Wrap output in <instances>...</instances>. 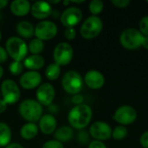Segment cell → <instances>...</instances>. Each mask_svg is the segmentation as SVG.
<instances>
[{
    "mask_svg": "<svg viewBox=\"0 0 148 148\" xmlns=\"http://www.w3.org/2000/svg\"><path fill=\"white\" fill-rule=\"evenodd\" d=\"M93 112L91 108L86 104H81L74 107L68 114V121L72 127L82 130L90 123Z\"/></svg>",
    "mask_w": 148,
    "mask_h": 148,
    "instance_id": "6da1fadb",
    "label": "cell"
},
{
    "mask_svg": "<svg viewBox=\"0 0 148 148\" xmlns=\"http://www.w3.org/2000/svg\"><path fill=\"white\" fill-rule=\"evenodd\" d=\"M20 115L28 122L36 123L42 115V106L35 100H24L18 108Z\"/></svg>",
    "mask_w": 148,
    "mask_h": 148,
    "instance_id": "7a4b0ae2",
    "label": "cell"
},
{
    "mask_svg": "<svg viewBox=\"0 0 148 148\" xmlns=\"http://www.w3.org/2000/svg\"><path fill=\"white\" fill-rule=\"evenodd\" d=\"M5 49L8 56L16 62H22L26 58L28 53V46L26 42L17 36H11L6 41Z\"/></svg>",
    "mask_w": 148,
    "mask_h": 148,
    "instance_id": "3957f363",
    "label": "cell"
},
{
    "mask_svg": "<svg viewBox=\"0 0 148 148\" xmlns=\"http://www.w3.org/2000/svg\"><path fill=\"white\" fill-rule=\"evenodd\" d=\"M144 36L139 29L134 28H128L124 29L120 36V42L123 48L129 50L139 49L142 46Z\"/></svg>",
    "mask_w": 148,
    "mask_h": 148,
    "instance_id": "277c9868",
    "label": "cell"
},
{
    "mask_svg": "<svg viewBox=\"0 0 148 148\" xmlns=\"http://www.w3.org/2000/svg\"><path fill=\"white\" fill-rule=\"evenodd\" d=\"M83 79L82 75L74 70L68 71L62 79V86L63 89L70 95H77L83 88Z\"/></svg>",
    "mask_w": 148,
    "mask_h": 148,
    "instance_id": "5b68a950",
    "label": "cell"
},
{
    "mask_svg": "<svg viewBox=\"0 0 148 148\" xmlns=\"http://www.w3.org/2000/svg\"><path fill=\"white\" fill-rule=\"evenodd\" d=\"M102 28L103 23L101 19L98 16H90L82 24L80 33L85 39H93L100 35Z\"/></svg>",
    "mask_w": 148,
    "mask_h": 148,
    "instance_id": "8992f818",
    "label": "cell"
},
{
    "mask_svg": "<svg viewBox=\"0 0 148 148\" xmlns=\"http://www.w3.org/2000/svg\"><path fill=\"white\" fill-rule=\"evenodd\" d=\"M74 50L72 46L68 42L58 43L53 51V59L55 63L59 66H65L70 63L73 59Z\"/></svg>",
    "mask_w": 148,
    "mask_h": 148,
    "instance_id": "52a82bcc",
    "label": "cell"
},
{
    "mask_svg": "<svg viewBox=\"0 0 148 148\" xmlns=\"http://www.w3.org/2000/svg\"><path fill=\"white\" fill-rule=\"evenodd\" d=\"M1 94L3 100L8 104L11 105L17 102L20 99V88L18 85L10 79L4 80L1 84Z\"/></svg>",
    "mask_w": 148,
    "mask_h": 148,
    "instance_id": "ba28073f",
    "label": "cell"
},
{
    "mask_svg": "<svg viewBox=\"0 0 148 148\" xmlns=\"http://www.w3.org/2000/svg\"><path fill=\"white\" fill-rule=\"evenodd\" d=\"M56 24L52 21H42L35 27V36L42 41L53 39L57 34Z\"/></svg>",
    "mask_w": 148,
    "mask_h": 148,
    "instance_id": "9c48e42d",
    "label": "cell"
},
{
    "mask_svg": "<svg viewBox=\"0 0 148 148\" xmlns=\"http://www.w3.org/2000/svg\"><path fill=\"white\" fill-rule=\"evenodd\" d=\"M114 121L122 126H127L134 123L137 119V112L131 106H121L114 114Z\"/></svg>",
    "mask_w": 148,
    "mask_h": 148,
    "instance_id": "30bf717a",
    "label": "cell"
},
{
    "mask_svg": "<svg viewBox=\"0 0 148 148\" xmlns=\"http://www.w3.org/2000/svg\"><path fill=\"white\" fill-rule=\"evenodd\" d=\"M82 18V11L77 7L67 8L60 16L62 24L66 28H74L77 25Z\"/></svg>",
    "mask_w": 148,
    "mask_h": 148,
    "instance_id": "8fae6325",
    "label": "cell"
},
{
    "mask_svg": "<svg viewBox=\"0 0 148 148\" xmlns=\"http://www.w3.org/2000/svg\"><path fill=\"white\" fill-rule=\"evenodd\" d=\"M89 134L95 139V140L102 142L104 140H109L112 137V128L104 121H96L91 125L89 128Z\"/></svg>",
    "mask_w": 148,
    "mask_h": 148,
    "instance_id": "7c38bea8",
    "label": "cell"
},
{
    "mask_svg": "<svg viewBox=\"0 0 148 148\" xmlns=\"http://www.w3.org/2000/svg\"><path fill=\"white\" fill-rule=\"evenodd\" d=\"M36 95L37 101L42 106L49 107L52 104L56 96L55 88L50 83H42L38 87Z\"/></svg>",
    "mask_w": 148,
    "mask_h": 148,
    "instance_id": "4fadbf2b",
    "label": "cell"
},
{
    "mask_svg": "<svg viewBox=\"0 0 148 148\" xmlns=\"http://www.w3.org/2000/svg\"><path fill=\"white\" fill-rule=\"evenodd\" d=\"M42 75L37 71H28L19 79L20 86L24 89H34L41 85Z\"/></svg>",
    "mask_w": 148,
    "mask_h": 148,
    "instance_id": "5bb4252c",
    "label": "cell"
},
{
    "mask_svg": "<svg viewBox=\"0 0 148 148\" xmlns=\"http://www.w3.org/2000/svg\"><path fill=\"white\" fill-rule=\"evenodd\" d=\"M84 82L91 89H99L103 87L105 78L100 71L92 69L85 74Z\"/></svg>",
    "mask_w": 148,
    "mask_h": 148,
    "instance_id": "9a60e30c",
    "label": "cell"
},
{
    "mask_svg": "<svg viewBox=\"0 0 148 148\" xmlns=\"http://www.w3.org/2000/svg\"><path fill=\"white\" fill-rule=\"evenodd\" d=\"M30 12L31 15L36 19H45L50 16L52 8L49 2L37 1L31 5Z\"/></svg>",
    "mask_w": 148,
    "mask_h": 148,
    "instance_id": "2e32d148",
    "label": "cell"
},
{
    "mask_svg": "<svg viewBox=\"0 0 148 148\" xmlns=\"http://www.w3.org/2000/svg\"><path fill=\"white\" fill-rule=\"evenodd\" d=\"M57 127L56 119L52 114H44L39 120L38 128L43 134L49 135L53 134Z\"/></svg>",
    "mask_w": 148,
    "mask_h": 148,
    "instance_id": "e0dca14e",
    "label": "cell"
},
{
    "mask_svg": "<svg viewBox=\"0 0 148 148\" xmlns=\"http://www.w3.org/2000/svg\"><path fill=\"white\" fill-rule=\"evenodd\" d=\"M10 9L14 16H24L30 11L31 5L27 0H15L11 2Z\"/></svg>",
    "mask_w": 148,
    "mask_h": 148,
    "instance_id": "ac0fdd59",
    "label": "cell"
},
{
    "mask_svg": "<svg viewBox=\"0 0 148 148\" xmlns=\"http://www.w3.org/2000/svg\"><path fill=\"white\" fill-rule=\"evenodd\" d=\"M45 63L44 58L40 55H31L26 57L23 61V67L29 69V71H36L41 69Z\"/></svg>",
    "mask_w": 148,
    "mask_h": 148,
    "instance_id": "d6986e66",
    "label": "cell"
},
{
    "mask_svg": "<svg viewBox=\"0 0 148 148\" xmlns=\"http://www.w3.org/2000/svg\"><path fill=\"white\" fill-rule=\"evenodd\" d=\"M17 34L23 38H30L35 35V27L28 21H21L16 27Z\"/></svg>",
    "mask_w": 148,
    "mask_h": 148,
    "instance_id": "ffe728a7",
    "label": "cell"
},
{
    "mask_svg": "<svg viewBox=\"0 0 148 148\" xmlns=\"http://www.w3.org/2000/svg\"><path fill=\"white\" fill-rule=\"evenodd\" d=\"M38 131H39V128H38V126L36 125V123L28 122L21 127L20 135L23 140H30L37 135Z\"/></svg>",
    "mask_w": 148,
    "mask_h": 148,
    "instance_id": "44dd1931",
    "label": "cell"
},
{
    "mask_svg": "<svg viewBox=\"0 0 148 148\" xmlns=\"http://www.w3.org/2000/svg\"><path fill=\"white\" fill-rule=\"evenodd\" d=\"M74 137V131L71 127L64 126L57 130H56L55 133V138L56 140L62 143V142H68L71 140Z\"/></svg>",
    "mask_w": 148,
    "mask_h": 148,
    "instance_id": "7402d4cb",
    "label": "cell"
},
{
    "mask_svg": "<svg viewBox=\"0 0 148 148\" xmlns=\"http://www.w3.org/2000/svg\"><path fill=\"white\" fill-rule=\"evenodd\" d=\"M11 139V130L8 124L0 122V147H6Z\"/></svg>",
    "mask_w": 148,
    "mask_h": 148,
    "instance_id": "603a6c76",
    "label": "cell"
},
{
    "mask_svg": "<svg viewBox=\"0 0 148 148\" xmlns=\"http://www.w3.org/2000/svg\"><path fill=\"white\" fill-rule=\"evenodd\" d=\"M60 75H61V66H59L55 62L50 63L45 70V75L47 79H49V81H55L58 79Z\"/></svg>",
    "mask_w": 148,
    "mask_h": 148,
    "instance_id": "cb8c5ba5",
    "label": "cell"
},
{
    "mask_svg": "<svg viewBox=\"0 0 148 148\" xmlns=\"http://www.w3.org/2000/svg\"><path fill=\"white\" fill-rule=\"evenodd\" d=\"M28 49L32 55H40L43 51V49H44L43 41L38 38L32 39L29 43Z\"/></svg>",
    "mask_w": 148,
    "mask_h": 148,
    "instance_id": "d4e9b609",
    "label": "cell"
},
{
    "mask_svg": "<svg viewBox=\"0 0 148 148\" xmlns=\"http://www.w3.org/2000/svg\"><path fill=\"white\" fill-rule=\"evenodd\" d=\"M127 129L125 126L119 125L112 130V138L116 140H124L127 136Z\"/></svg>",
    "mask_w": 148,
    "mask_h": 148,
    "instance_id": "484cf974",
    "label": "cell"
},
{
    "mask_svg": "<svg viewBox=\"0 0 148 148\" xmlns=\"http://www.w3.org/2000/svg\"><path fill=\"white\" fill-rule=\"evenodd\" d=\"M104 8V3L101 0H92L89 3L88 9L92 16H97L99 15Z\"/></svg>",
    "mask_w": 148,
    "mask_h": 148,
    "instance_id": "4316f807",
    "label": "cell"
},
{
    "mask_svg": "<svg viewBox=\"0 0 148 148\" xmlns=\"http://www.w3.org/2000/svg\"><path fill=\"white\" fill-rule=\"evenodd\" d=\"M9 70L13 75H19L23 70V64L21 62L13 61L9 65Z\"/></svg>",
    "mask_w": 148,
    "mask_h": 148,
    "instance_id": "83f0119b",
    "label": "cell"
},
{
    "mask_svg": "<svg viewBox=\"0 0 148 148\" xmlns=\"http://www.w3.org/2000/svg\"><path fill=\"white\" fill-rule=\"evenodd\" d=\"M140 31L144 36H148V16L142 17L139 23Z\"/></svg>",
    "mask_w": 148,
    "mask_h": 148,
    "instance_id": "f1b7e54d",
    "label": "cell"
},
{
    "mask_svg": "<svg viewBox=\"0 0 148 148\" xmlns=\"http://www.w3.org/2000/svg\"><path fill=\"white\" fill-rule=\"evenodd\" d=\"M42 148H64L63 147V145L62 143L56 140H48L46 141L43 145H42Z\"/></svg>",
    "mask_w": 148,
    "mask_h": 148,
    "instance_id": "f546056e",
    "label": "cell"
},
{
    "mask_svg": "<svg viewBox=\"0 0 148 148\" xmlns=\"http://www.w3.org/2000/svg\"><path fill=\"white\" fill-rule=\"evenodd\" d=\"M64 36L67 40H73L76 36V30L75 28H66L64 30Z\"/></svg>",
    "mask_w": 148,
    "mask_h": 148,
    "instance_id": "4dcf8cb0",
    "label": "cell"
},
{
    "mask_svg": "<svg viewBox=\"0 0 148 148\" xmlns=\"http://www.w3.org/2000/svg\"><path fill=\"white\" fill-rule=\"evenodd\" d=\"M111 3L117 8H126L130 4L129 0H112Z\"/></svg>",
    "mask_w": 148,
    "mask_h": 148,
    "instance_id": "1f68e13d",
    "label": "cell"
},
{
    "mask_svg": "<svg viewBox=\"0 0 148 148\" xmlns=\"http://www.w3.org/2000/svg\"><path fill=\"white\" fill-rule=\"evenodd\" d=\"M78 140L81 143L85 144L89 140V136L86 131H81L78 134Z\"/></svg>",
    "mask_w": 148,
    "mask_h": 148,
    "instance_id": "d6a6232c",
    "label": "cell"
},
{
    "mask_svg": "<svg viewBox=\"0 0 148 148\" xmlns=\"http://www.w3.org/2000/svg\"><path fill=\"white\" fill-rule=\"evenodd\" d=\"M140 143L141 147L144 148H148V131H146L140 139Z\"/></svg>",
    "mask_w": 148,
    "mask_h": 148,
    "instance_id": "836d02e7",
    "label": "cell"
},
{
    "mask_svg": "<svg viewBox=\"0 0 148 148\" xmlns=\"http://www.w3.org/2000/svg\"><path fill=\"white\" fill-rule=\"evenodd\" d=\"M8 59V54L4 48L0 46V64L4 63Z\"/></svg>",
    "mask_w": 148,
    "mask_h": 148,
    "instance_id": "e575fe53",
    "label": "cell"
},
{
    "mask_svg": "<svg viewBox=\"0 0 148 148\" xmlns=\"http://www.w3.org/2000/svg\"><path fill=\"white\" fill-rule=\"evenodd\" d=\"M83 101H84V98L82 95L80 94H77V95H75L72 98V101L74 104H75L76 106L77 105H81V104H83Z\"/></svg>",
    "mask_w": 148,
    "mask_h": 148,
    "instance_id": "d590c367",
    "label": "cell"
},
{
    "mask_svg": "<svg viewBox=\"0 0 148 148\" xmlns=\"http://www.w3.org/2000/svg\"><path fill=\"white\" fill-rule=\"evenodd\" d=\"M88 148H107V147L101 141L93 140L92 142H90V144L88 146Z\"/></svg>",
    "mask_w": 148,
    "mask_h": 148,
    "instance_id": "8d00e7d4",
    "label": "cell"
},
{
    "mask_svg": "<svg viewBox=\"0 0 148 148\" xmlns=\"http://www.w3.org/2000/svg\"><path fill=\"white\" fill-rule=\"evenodd\" d=\"M7 108V103L3 100H0V114H3Z\"/></svg>",
    "mask_w": 148,
    "mask_h": 148,
    "instance_id": "74e56055",
    "label": "cell"
},
{
    "mask_svg": "<svg viewBox=\"0 0 148 148\" xmlns=\"http://www.w3.org/2000/svg\"><path fill=\"white\" fill-rule=\"evenodd\" d=\"M5 148H23V147L18 143H10V144L7 145Z\"/></svg>",
    "mask_w": 148,
    "mask_h": 148,
    "instance_id": "f35d334b",
    "label": "cell"
},
{
    "mask_svg": "<svg viewBox=\"0 0 148 148\" xmlns=\"http://www.w3.org/2000/svg\"><path fill=\"white\" fill-rule=\"evenodd\" d=\"M142 47L146 49H148V36H144L142 41Z\"/></svg>",
    "mask_w": 148,
    "mask_h": 148,
    "instance_id": "ab89813d",
    "label": "cell"
},
{
    "mask_svg": "<svg viewBox=\"0 0 148 148\" xmlns=\"http://www.w3.org/2000/svg\"><path fill=\"white\" fill-rule=\"evenodd\" d=\"M7 4H8V0H0V10L6 7Z\"/></svg>",
    "mask_w": 148,
    "mask_h": 148,
    "instance_id": "60d3db41",
    "label": "cell"
},
{
    "mask_svg": "<svg viewBox=\"0 0 148 148\" xmlns=\"http://www.w3.org/2000/svg\"><path fill=\"white\" fill-rule=\"evenodd\" d=\"M3 75V67L0 65V79L2 78Z\"/></svg>",
    "mask_w": 148,
    "mask_h": 148,
    "instance_id": "b9f144b4",
    "label": "cell"
},
{
    "mask_svg": "<svg viewBox=\"0 0 148 148\" xmlns=\"http://www.w3.org/2000/svg\"><path fill=\"white\" fill-rule=\"evenodd\" d=\"M69 3H70V1H69H69H64V2H63V4H64V5H68V4H69Z\"/></svg>",
    "mask_w": 148,
    "mask_h": 148,
    "instance_id": "7bdbcfd3",
    "label": "cell"
},
{
    "mask_svg": "<svg viewBox=\"0 0 148 148\" xmlns=\"http://www.w3.org/2000/svg\"><path fill=\"white\" fill-rule=\"evenodd\" d=\"M1 38H2V35H1V31H0V41H1Z\"/></svg>",
    "mask_w": 148,
    "mask_h": 148,
    "instance_id": "ee69618b",
    "label": "cell"
},
{
    "mask_svg": "<svg viewBox=\"0 0 148 148\" xmlns=\"http://www.w3.org/2000/svg\"><path fill=\"white\" fill-rule=\"evenodd\" d=\"M147 3H148V0H147Z\"/></svg>",
    "mask_w": 148,
    "mask_h": 148,
    "instance_id": "f6af8a7d",
    "label": "cell"
}]
</instances>
